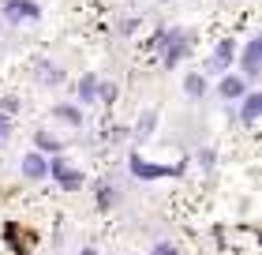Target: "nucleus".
<instances>
[{"label": "nucleus", "instance_id": "9b49d317", "mask_svg": "<svg viewBox=\"0 0 262 255\" xmlns=\"http://www.w3.org/2000/svg\"><path fill=\"white\" fill-rule=\"evenodd\" d=\"M184 94L187 98H202V94H206V75H202V71H187L184 75Z\"/></svg>", "mask_w": 262, "mask_h": 255}, {"label": "nucleus", "instance_id": "f257e3e1", "mask_svg": "<svg viewBox=\"0 0 262 255\" xmlns=\"http://www.w3.org/2000/svg\"><path fill=\"white\" fill-rule=\"evenodd\" d=\"M127 169H131V176H139V180H161V176H180L184 173V165H154L139 154L127 158Z\"/></svg>", "mask_w": 262, "mask_h": 255}, {"label": "nucleus", "instance_id": "7ed1b4c3", "mask_svg": "<svg viewBox=\"0 0 262 255\" xmlns=\"http://www.w3.org/2000/svg\"><path fill=\"white\" fill-rule=\"evenodd\" d=\"M154 49H165V68H176L187 53V34L184 30H169V34H158V45Z\"/></svg>", "mask_w": 262, "mask_h": 255}, {"label": "nucleus", "instance_id": "0eeeda50", "mask_svg": "<svg viewBox=\"0 0 262 255\" xmlns=\"http://www.w3.org/2000/svg\"><path fill=\"white\" fill-rule=\"evenodd\" d=\"M258 68H262V38H251V42H247V49H244V83L255 79Z\"/></svg>", "mask_w": 262, "mask_h": 255}, {"label": "nucleus", "instance_id": "dca6fc26", "mask_svg": "<svg viewBox=\"0 0 262 255\" xmlns=\"http://www.w3.org/2000/svg\"><path fill=\"white\" fill-rule=\"evenodd\" d=\"M53 116H56V120H68V124H82V113H79L75 105H56Z\"/></svg>", "mask_w": 262, "mask_h": 255}, {"label": "nucleus", "instance_id": "aec40b11", "mask_svg": "<svg viewBox=\"0 0 262 255\" xmlns=\"http://www.w3.org/2000/svg\"><path fill=\"white\" fill-rule=\"evenodd\" d=\"M8 135H11V120L0 116V143H8Z\"/></svg>", "mask_w": 262, "mask_h": 255}, {"label": "nucleus", "instance_id": "4468645a", "mask_svg": "<svg viewBox=\"0 0 262 255\" xmlns=\"http://www.w3.org/2000/svg\"><path fill=\"white\" fill-rule=\"evenodd\" d=\"M34 147H38V154H56L60 150V139L49 135V131H38V135H34Z\"/></svg>", "mask_w": 262, "mask_h": 255}, {"label": "nucleus", "instance_id": "412c9836", "mask_svg": "<svg viewBox=\"0 0 262 255\" xmlns=\"http://www.w3.org/2000/svg\"><path fill=\"white\" fill-rule=\"evenodd\" d=\"M199 162H202V169H210L213 165V150H199Z\"/></svg>", "mask_w": 262, "mask_h": 255}, {"label": "nucleus", "instance_id": "1a4fd4ad", "mask_svg": "<svg viewBox=\"0 0 262 255\" xmlns=\"http://www.w3.org/2000/svg\"><path fill=\"white\" fill-rule=\"evenodd\" d=\"M38 83H41V87H60L64 71L56 68V64H49V60H41V64H38Z\"/></svg>", "mask_w": 262, "mask_h": 255}, {"label": "nucleus", "instance_id": "f8f14e48", "mask_svg": "<svg viewBox=\"0 0 262 255\" xmlns=\"http://www.w3.org/2000/svg\"><path fill=\"white\" fill-rule=\"evenodd\" d=\"M154 128H158V109H146V113L139 116V124H135V139H150L154 135Z\"/></svg>", "mask_w": 262, "mask_h": 255}, {"label": "nucleus", "instance_id": "f3484780", "mask_svg": "<svg viewBox=\"0 0 262 255\" xmlns=\"http://www.w3.org/2000/svg\"><path fill=\"white\" fill-rule=\"evenodd\" d=\"M94 102L113 105V102H116V83H98V98H94Z\"/></svg>", "mask_w": 262, "mask_h": 255}, {"label": "nucleus", "instance_id": "6ab92c4d", "mask_svg": "<svg viewBox=\"0 0 262 255\" xmlns=\"http://www.w3.org/2000/svg\"><path fill=\"white\" fill-rule=\"evenodd\" d=\"M11 113H19V102L15 98H4V102H0V116H11Z\"/></svg>", "mask_w": 262, "mask_h": 255}, {"label": "nucleus", "instance_id": "a211bd4d", "mask_svg": "<svg viewBox=\"0 0 262 255\" xmlns=\"http://www.w3.org/2000/svg\"><path fill=\"white\" fill-rule=\"evenodd\" d=\"M150 255H176V244H172V240H161V244L150 248Z\"/></svg>", "mask_w": 262, "mask_h": 255}, {"label": "nucleus", "instance_id": "6e6552de", "mask_svg": "<svg viewBox=\"0 0 262 255\" xmlns=\"http://www.w3.org/2000/svg\"><path fill=\"white\" fill-rule=\"evenodd\" d=\"M262 113V94H244V109H240V120L247 128H255V120Z\"/></svg>", "mask_w": 262, "mask_h": 255}, {"label": "nucleus", "instance_id": "20e7f679", "mask_svg": "<svg viewBox=\"0 0 262 255\" xmlns=\"http://www.w3.org/2000/svg\"><path fill=\"white\" fill-rule=\"evenodd\" d=\"M232 60H236V42L221 38L217 45H213V53L206 56V71H210V75H225V71L232 68Z\"/></svg>", "mask_w": 262, "mask_h": 255}, {"label": "nucleus", "instance_id": "423d86ee", "mask_svg": "<svg viewBox=\"0 0 262 255\" xmlns=\"http://www.w3.org/2000/svg\"><path fill=\"white\" fill-rule=\"evenodd\" d=\"M23 176H27V180H45V176H49V158L38 154V150H30L27 158H23Z\"/></svg>", "mask_w": 262, "mask_h": 255}, {"label": "nucleus", "instance_id": "ddd939ff", "mask_svg": "<svg viewBox=\"0 0 262 255\" xmlns=\"http://www.w3.org/2000/svg\"><path fill=\"white\" fill-rule=\"evenodd\" d=\"M98 83H101V79L94 75V71H90V75H82V83H79V102H82V105H90L94 98H98Z\"/></svg>", "mask_w": 262, "mask_h": 255}, {"label": "nucleus", "instance_id": "39448f33", "mask_svg": "<svg viewBox=\"0 0 262 255\" xmlns=\"http://www.w3.org/2000/svg\"><path fill=\"white\" fill-rule=\"evenodd\" d=\"M49 176L60 184V191H79L82 188V173H79V169H71L64 158H49Z\"/></svg>", "mask_w": 262, "mask_h": 255}, {"label": "nucleus", "instance_id": "9d476101", "mask_svg": "<svg viewBox=\"0 0 262 255\" xmlns=\"http://www.w3.org/2000/svg\"><path fill=\"white\" fill-rule=\"evenodd\" d=\"M217 90H221V98H229V102H232V98H244V94H247V83H244L240 75H225Z\"/></svg>", "mask_w": 262, "mask_h": 255}, {"label": "nucleus", "instance_id": "f03ea898", "mask_svg": "<svg viewBox=\"0 0 262 255\" xmlns=\"http://www.w3.org/2000/svg\"><path fill=\"white\" fill-rule=\"evenodd\" d=\"M4 19L11 27H23V23H38L41 19V4L38 0H4Z\"/></svg>", "mask_w": 262, "mask_h": 255}, {"label": "nucleus", "instance_id": "4be33fe9", "mask_svg": "<svg viewBox=\"0 0 262 255\" xmlns=\"http://www.w3.org/2000/svg\"><path fill=\"white\" fill-rule=\"evenodd\" d=\"M79 255H101V251H94V248H82V251H79Z\"/></svg>", "mask_w": 262, "mask_h": 255}, {"label": "nucleus", "instance_id": "2eb2a0df", "mask_svg": "<svg viewBox=\"0 0 262 255\" xmlns=\"http://www.w3.org/2000/svg\"><path fill=\"white\" fill-rule=\"evenodd\" d=\"M116 199H120V195H116V184L105 180V184L98 188V206H101V210H109V206H116Z\"/></svg>", "mask_w": 262, "mask_h": 255}]
</instances>
